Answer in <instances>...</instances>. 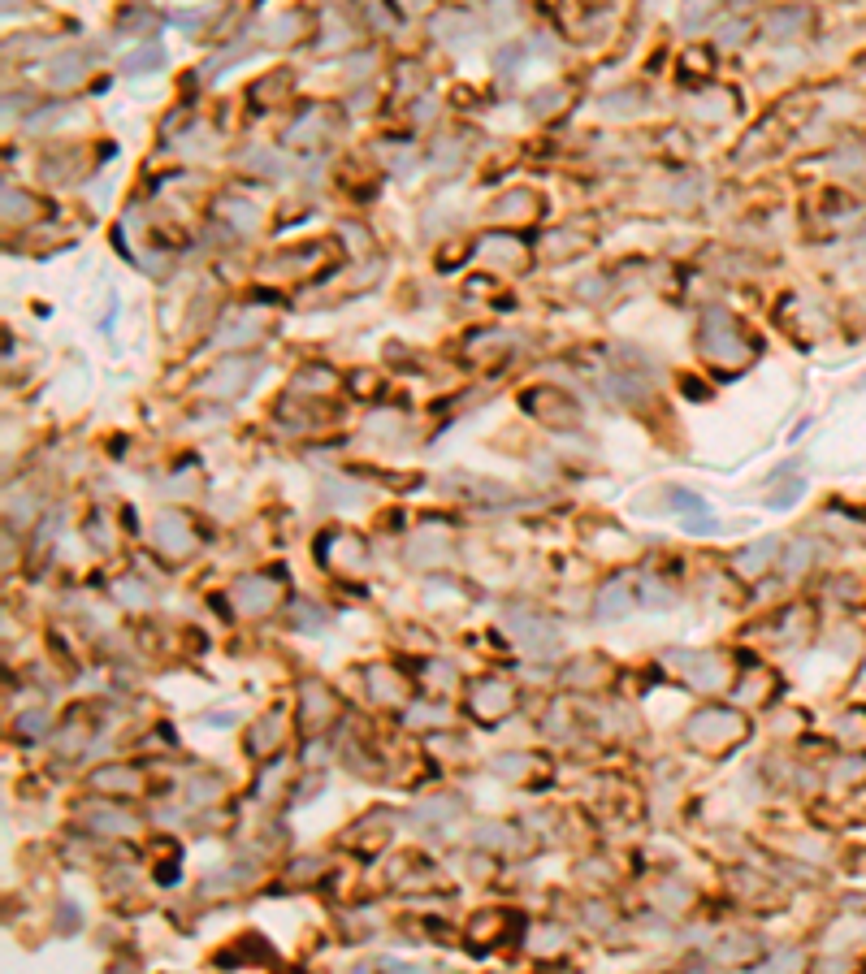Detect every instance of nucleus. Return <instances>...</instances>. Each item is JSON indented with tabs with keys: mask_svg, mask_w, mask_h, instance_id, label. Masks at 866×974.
<instances>
[{
	"mask_svg": "<svg viewBox=\"0 0 866 974\" xmlns=\"http://www.w3.org/2000/svg\"><path fill=\"white\" fill-rule=\"evenodd\" d=\"M771 550H776V542H763V546H754V550H750V559L741 555V572H758V568H763V563L771 559Z\"/></svg>",
	"mask_w": 866,
	"mask_h": 974,
	"instance_id": "2",
	"label": "nucleus"
},
{
	"mask_svg": "<svg viewBox=\"0 0 866 974\" xmlns=\"http://www.w3.org/2000/svg\"><path fill=\"white\" fill-rule=\"evenodd\" d=\"M620 611H628V594L624 585H611V594H602V615H620Z\"/></svg>",
	"mask_w": 866,
	"mask_h": 974,
	"instance_id": "1",
	"label": "nucleus"
}]
</instances>
